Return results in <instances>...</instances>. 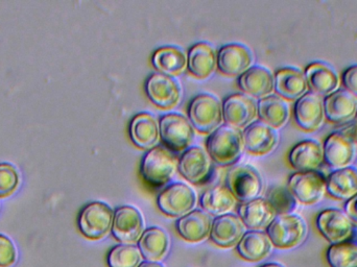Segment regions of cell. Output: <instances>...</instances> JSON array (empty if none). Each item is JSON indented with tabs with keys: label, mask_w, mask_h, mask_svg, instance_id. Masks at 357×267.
Returning a JSON list of instances; mask_svg holds the SVG:
<instances>
[{
	"label": "cell",
	"mask_w": 357,
	"mask_h": 267,
	"mask_svg": "<svg viewBox=\"0 0 357 267\" xmlns=\"http://www.w3.org/2000/svg\"><path fill=\"white\" fill-rule=\"evenodd\" d=\"M243 147L241 130L228 125H220L206 141L208 155L220 166L234 164L241 157Z\"/></svg>",
	"instance_id": "obj_1"
},
{
	"label": "cell",
	"mask_w": 357,
	"mask_h": 267,
	"mask_svg": "<svg viewBox=\"0 0 357 267\" xmlns=\"http://www.w3.org/2000/svg\"><path fill=\"white\" fill-rule=\"evenodd\" d=\"M177 167V158L169 149L155 146L144 153L140 163V174L150 186L161 187L173 178Z\"/></svg>",
	"instance_id": "obj_2"
},
{
	"label": "cell",
	"mask_w": 357,
	"mask_h": 267,
	"mask_svg": "<svg viewBox=\"0 0 357 267\" xmlns=\"http://www.w3.org/2000/svg\"><path fill=\"white\" fill-rule=\"evenodd\" d=\"M266 235L277 249H293L305 241L307 226L305 220L296 214L277 215L266 228Z\"/></svg>",
	"instance_id": "obj_3"
},
{
	"label": "cell",
	"mask_w": 357,
	"mask_h": 267,
	"mask_svg": "<svg viewBox=\"0 0 357 267\" xmlns=\"http://www.w3.org/2000/svg\"><path fill=\"white\" fill-rule=\"evenodd\" d=\"M188 119L199 133L211 134L224 119L220 100L212 94H197L189 104Z\"/></svg>",
	"instance_id": "obj_4"
},
{
	"label": "cell",
	"mask_w": 357,
	"mask_h": 267,
	"mask_svg": "<svg viewBox=\"0 0 357 267\" xmlns=\"http://www.w3.org/2000/svg\"><path fill=\"white\" fill-rule=\"evenodd\" d=\"M114 211L102 201L88 204L79 216V229L90 241H100L112 230Z\"/></svg>",
	"instance_id": "obj_5"
},
{
	"label": "cell",
	"mask_w": 357,
	"mask_h": 267,
	"mask_svg": "<svg viewBox=\"0 0 357 267\" xmlns=\"http://www.w3.org/2000/svg\"><path fill=\"white\" fill-rule=\"evenodd\" d=\"M159 132L163 144L175 153L188 148L195 138V129L190 121L178 113L162 115L159 121Z\"/></svg>",
	"instance_id": "obj_6"
},
{
	"label": "cell",
	"mask_w": 357,
	"mask_h": 267,
	"mask_svg": "<svg viewBox=\"0 0 357 267\" xmlns=\"http://www.w3.org/2000/svg\"><path fill=\"white\" fill-rule=\"evenodd\" d=\"M287 188L297 201L304 205L320 203L326 193V176L318 170L291 174Z\"/></svg>",
	"instance_id": "obj_7"
},
{
	"label": "cell",
	"mask_w": 357,
	"mask_h": 267,
	"mask_svg": "<svg viewBox=\"0 0 357 267\" xmlns=\"http://www.w3.org/2000/svg\"><path fill=\"white\" fill-rule=\"evenodd\" d=\"M227 187L236 201L248 203L258 199L264 188L259 172L249 165L231 168L227 174Z\"/></svg>",
	"instance_id": "obj_8"
},
{
	"label": "cell",
	"mask_w": 357,
	"mask_h": 267,
	"mask_svg": "<svg viewBox=\"0 0 357 267\" xmlns=\"http://www.w3.org/2000/svg\"><path fill=\"white\" fill-rule=\"evenodd\" d=\"M197 203V195L188 185L174 183L165 187L157 197V205L161 212L171 218H182L192 211Z\"/></svg>",
	"instance_id": "obj_9"
},
{
	"label": "cell",
	"mask_w": 357,
	"mask_h": 267,
	"mask_svg": "<svg viewBox=\"0 0 357 267\" xmlns=\"http://www.w3.org/2000/svg\"><path fill=\"white\" fill-rule=\"evenodd\" d=\"M178 172L189 183L203 185L211 178L213 171L212 160L207 151L201 146H189L178 161Z\"/></svg>",
	"instance_id": "obj_10"
},
{
	"label": "cell",
	"mask_w": 357,
	"mask_h": 267,
	"mask_svg": "<svg viewBox=\"0 0 357 267\" xmlns=\"http://www.w3.org/2000/svg\"><path fill=\"white\" fill-rule=\"evenodd\" d=\"M319 232L331 245L351 241L354 233V224L340 209H326L317 218Z\"/></svg>",
	"instance_id": "obj_11"
},
{
	"label": "cell",
	"mask_w": 357,
	"mask_h": 267,
	"mask_svg": "<svg viewBox=\"0 0 357 267\" xmlns=\"http://www.w3.org/2000/svg\"><path fill=\"white\" fill-rule=\"evenodd\" d=\"M112 234L123 245H133L139 241L144 232V220L139 210L131 206H123L114 212Z\"/></svg>",
	"instance_id": "obj_12"
},
{
	"label": "cell",
	"mask_w": 357,
	"mask_h": 267,
	"mask_svg": "<svg viewBox=\"0 0 357 267\" xmlns=\"http://www.w3.org/2000/svg\"><path fill=\"white\" fill-rule=\"evenodd\" d=\"M146 96L158 108L167 110L177 106L181 98L180 83L171 75L153 73L146 84Z\"/></svg>",
	"instance_id": "obj_13"
},
{
	"label": "cell",
	"mask_w": 357,
	"mask_h": 267,
	"mask_svg": "<svg viewBox=\"0 0 357 267\" xmlns=\"http://www.w3.org/2000/svg\"><path fill=\"white\" fill-rule=\"evenodd\" d=\"M258 115L257 104L245 93H233L222 102V119L226 125L241 129L254 123Z\"/></svg>",
	"instance_id": "obj_14"
},
{
	"label": "cell",
	"mask_w": 357,
	"mask_h": 267,
	"mask_svg": "<svg viewBox=\"0 0 357 267\" xmlns=\"http://www.w3.org/2000/svg\"><path fill=\"white\" fill-rule=\"evenodd\" d=\"M296 123L303 131L312 133L322 128L325 121L324 104L321 96L307 91L296 100L294 107Z\"/></svg>",
	"instance_id": "obj_15"
},
{
	"label": "cell",
	"mask_w": 357,
	"mask_h": 267,
	"mask_svg": "<svg viewBox=\"0 0 357 267\" xmlns=\"http://www.w3.org/2000/svg\"><path fill=\"white\" fill-rule=\"evenodd\" d=\"M323 151L325 163L333 170L351 166L356 159V145L354 140L345 134L329 135L325 139Z\"/></svg>",
	"instance_id": "obj_16"
},
{
	"label": "cell",
	"mask_w": 357,
	"mask_h": 267,
	"mask_svg": "<svg viewBox=\"0 0 357 267\" xmlns=\"http://www.w3.org/2000/svg\"><path fill=\"white\" fill-rule=\"evenodd\" d=\"M220 73L230 77L243 75L251 67L253 54L249 47L241 43H229L222 46L216 54Z\"/></svg>",
	"instance_id": "obj_17"
},
{
	"label": "cell",
	"mask_w": 357,
	"mask_h": 267,
	"mask_svg": "<svg viewBox=\"0 0 357 267\" xmlns=\"http://www.w3.org/2000/svg\"><path fill=\"white\" fill-rule=\"evenodd\" d=\"M308 89L319 96H331L341 86V79L337 71L324 62H314L307 65L304 71Z\"/></svg>",
	"instance_id": "obj_18"
},
{
	"label": "cell",
	"mask_w": 357,
	"mask_h": 267,
	"mask_svg": "<svg viewBox=\"0 0 357 267\" xmlns=\"http://www.w3.org/2000/svg\"><path fill=\"white\" fill-rule=\"evenodd\" d=\"M245 235V224L233 214L218 216L212 222L210 237L212 243L222 249L238 245Z\"/></svg>",
	"instance_id": "obj_19"
},
{
	"label": "cell",
	"mask_w": 357,
	"mask_h": 267,
	"mask_svg": "<svg viewBox=\"0 0 357 267\" xmlns=\"http://www.w3.org/2000/svg\"><path fill=\"white\" fill-rule=\"evenodd\" d=\"M325 119L333 123H345L354 119L357 98L345 89H339L323 100Z\"/></svg>",
	"instance_id": "obj_20"
},
{
	"label": "cell",
	"mask_w": 357,
	"mask_h": 267,
	"mask_svg": "<svg viewBox=\"0 0 357 267\" xmlns=\"http://www.w3.org/2000/svg\"><path fill=\"white\" fill-rule=\"evenodd\" d=\"M243 145L249 153L266 155L274 151L278 143L276 130L261 121H254L243 132Z\"/></svg>",
	"instance_id": "obj_21"
},
{
	"label": "cell",
	"mask_w": 357,
	"mask_h": 267,
	"mask_svg": "<svg viewBox=\"0 0 357 267\" xmlns=\"http://www.w3.org/2000/svg\"><path fill=\"white\" fill-rule=\"evenodd\" d=\"M289 161L300 172L318 170L324 162L323 146L312 139L300 141L289 151Z\"/></svg>",
	"instance_id": "obj_22"
},
{
	"label": "cell",
	"mask_w": 357,
	"mask_h": 267,
	"mask_svg": "<svg viewBox=\"0 0 357 267\" xmlns=\"http://www.w3.org/2000/svg\"><path fill=\"white\" fill-rule=\"evenodd\" d=\"M275 90L283 100H297L308 91L305 75L295 67H284L274 75Z\"/></svg>",
	"instance_id": "obj_23"
},
{
	"label": "cell",
	"mask_w": 357,
	"mask_h": 267,
	"mask_svg": "<svg viewBox=\"0 0 357 267\" xmlns=\"http://www.w3.org/2000/svg\"><path fill=\"white\" fill-rule=\"evenodd\" d=\"M238 85L251 98H266L275 90L274 75L266 67L251 66L239 75Z\"/></svg>",
	"instance_id": "obj_24"
},
{
	"label": "cell",
	"mask_w": 357,
	"mask_h": 267,
	"mask_svg": "<svg viewBox=\"0 0 357 267\" xmlns=\"http://www.w3.org/2000/svg\"><path fill=\"white\" fill-rule=\"evenodd\" d=\"M238 213L245 227L253 231L268 228L277 216L268 199L261 197L241 205Z\"/></svg>",
	"instance_id": "obj_25"
},
{
	"label": "cell",
	"mask_w": 357,
	"mask_h": 267,
	"mask_svg": "<svg viewBox=\"0 0 357 267\" xmlns=\"http://www.w3.org/2000/svg\"><path fill=\"white\" fill-rule=\"evenodd\" d=\"M132 142L142 149H151L158 142L160 132L156 119L150 113H138L130 123Z\"/></svg>",
	"instance_id": "obj_26"
},
{
	"label": "cell",
	"mask_w": 357,
	"mask_h": 267,
	"mask_svg": "<svg viewBox=\"0 0 357 267\" xmlns=\"http://www.w3.org/2000/svg\"><path fill=\"white\" fill-rule=\"evenodd\" d=\"M211 218L201 210H193L178 218L177 231L188 243H199L207 238L211 231Z\"/></svg>",
	"instance_id": "obj_27"
},
{
	"label": "cell",
	"mask_w": 357,
	"mask_h": 267,
	"mask_svg": "<svg viewBox=\"0 0 357 267\" xmlns=\"http://www.w3.org/2000/svg\"><path fill=\"white\" fill-rule=\"evenodd\" d=\"M326 193L339 201H348L357 193V168L335 169L326 176Z\"/></svg>",
	"instance_id": "obj_28"
},
{
	"label": "cell",
	"mask_w": 357,
	"mask_h": 267,
	"mask_svg": "<svg viewBox=\"0 0 357 267\" xmlns=\"http://www.w3.org/2000/svg\"><path fill=\"white\" fill-rule=\"evenodd\" d=\"M218 61L213 47L206 42H199L191 46L187 56V67L190 73L199 79L210 77L215 70Z\"/></svg>",
	"instance_id": "obj_29"
},
{
	"label": "cell",
	"mask_w": 357,
	"mask_h": 267,
	"mask_svg": "<svg viewBox=\"0 0 357 267\" xmlns=\"http://www.w3.org/2000/svg\"><path fill=\"white\" fill-rule=\"evenodd\" d=\"M257 111L262 123L275 130L282 128L289 119V105L276 94L260 98L258 100Z\"/></svg>",
	"instance_id": "obj_30"
},
{
	"label": "cell",
	"mask_w": 357,
	"mask_h": 267,
	"mask_svg": "<svg viewBox=\"0 0 357 267\" xmlns=\"http://www.w3.org/2000/svg\"><path fill=\"white\" fill-rule=\"evenodd\" d=\"M138 247L142 258L146 261L157 262L167 255L169 247V238L162 229L153 227L146 229L138 241Z\"/></svg>",
	"instance_id": "obj_31"
},
{
	"label": "cell",
	"mask_w": 357,
	"mask_h": 267,
	"mask_svg": "<svg viewBox=\"0 0 357 267\" xmlns=\"http://www.w3.org/2000/svg\"><path fill=\"white\" fill-rule=\"evenodd\" d=\"M272 243L266 233L250 231L245 233L237 245V252L247 261L257 262L266 259L272 252Z\"/></svg>",
	"instance_id": "obj_32"
},
{
	"label": "cell",
	"mask_w": 357,
	"mask_h": 267,
	"mask_svg": "<svg viewBox=\"0 0 357 267\" xmlns=\"http://www.w3.org/2000/svg\"><path fill=\"white\" fill-rule=\"evenodd\" d=\"M204 212L209 215H225L227 212L234 208L236 199L230 192L227 186H214L208 189L202 194L199 199Z\"/></svg>",
	"instance_id": "obj_33"
},
{
	"label": "cell",
	"mask_w": 357,
	"mask_h": 267,
	"mask_svg": "<svg viewBox=\"0 0 357 267\" xmlns=\"http://www.w3.org/2000/svg\"><path fill=\"white\" fill-rule=\"evenodd\" d=\"M153 65L160 73L175 75L182 73L187 65V56L177 46H162L154 52Z\"/></svg>",
	"instance_id": "obj_34"
},
{
	"label": "cell",
	"mask_w": 357,
	"mask_h": 267,
	"mask_svg": "<svg viewBox=\"0 0 357 267\" xmlns=\"http://www.w3.org/2000/svg\"><path fill=\"white\" fill-rule=\"evenodd\" d=\"M331 267H357V243L354 241L331 245L327 250Z\"/></svg>",
	"instance_id": "obj_35"
},
{
	"label": "cell",
	"mask_w": 357,
	"mask_h": 267,
	"mask_svg": "<svg viewBox=\"0 0 357 267\" xmlns=\"http://www.w3.org/2000/svg\"><path fill=\"white\" fill-rule=\"evenodd\" d=\"M142 260L139 247L121 243L111 250L107 262L109 267H139Z\"/></svg>",
	"instance_id": "obj_36"
},
{
	"label": "cell",
	"mask_w": 357,
	"mask_h": 267,
	"mask_svg": "<svg viewBox=\"0 0 357 267\" xmlns=\"http://www.w3.org/2000/svg\"><path fill=\"white\" fill-rule=\"evenodd\" d=\"M268 203L274 208L277 215L291 214V212L297 207V199L291 194L287 187L274 186L268 190Z\"/></svg>",
	"instance_id": "obj_37"
},
{
	"label": "cell",
	"mask_w": 357,
	"mask_h": 267,
	"mask_svg": "<svg viewBox=\"0 0 357 267\" xmlns=\"http://www.w3.org/2000/svg\"><path fill=\"white\" fill-rule=\"evenodd\" d=\"M19 176L10 164H0V197L12 194L18 186Z\"/></svg>",
	"instance_id": "obj_38"
},
{
	"label": "cell",
	"mask_w": 357,
	"mask_h": 267,
	"mask_svg": "<svg viewBox=\"0 0 357 267\" xmlns=\"http://www.w3.org/2000/svg\"><path fill=\"white\" fill-rule=\"evenodd\" d=\"M16 258V249L12 241L8 237L0 235V267L14 266Z\"/></svg>",
	"instance_id": "obj_39"
},
{
	"label": "cell",
	"mask_w": 357,
	"mask_h": 267,
	"mask_svg": "<svg viewBox=\"0 0 357 267\" xmlns=\"http://www.w3.org/2000/svg\"><path fill=\"white\" fill-rule=\"evenodd\" d=\"M342 84L345 90L357 98V65L348 67L342 75Z\"/></svg>",
	"instance_id": "obj_40"
},
{
	"label": "cell",
	"mask_w": 357,
	"mask_h": 267,
	"mask_svg": "<svg viewBox=\"0 0 357 267\" xmlns=\"http://www.w3.org/2000/svg\"><path fill=\"white\" fill-rule=\"evenodd\" d=\"M344 212L354 224H357V193L354 197L348 199L347 203L345 204V211Z\"/></svg>",
	"instance_id": "obj_41"
},
{
	"label": "cell",
	"mask_w": 357,
	"mask_h": 267,
	"mask_svg": "<svg viewBox=\"0 0 357 267\" xmlns=\"http://www.w3.org/2000/svg\"><path fill=\"white\" fill-rule=\"evenodd\" d=\"M139 267H165L162 264H158V262L146 261L142 262Z\"/></svg>",
	"instance_id": "obj_42"
},
{
	"label": "cell",
	"mask_w": 357,
	"mask_h": 267,
	"mask_svg": "<svg viewBox=\"0 0 357 267\" xmlns=\"http://www.w3.org/2000/svg\"><path fill=\"white\" fill-rule=\"evenodd\" d=\"M260 267H284V266H281V264H264V266H262Z\"/></svg>",
	"instance_id": "obj_43"
},
{
	"label": "cell",
	"mask_w": 357,
	"mask_h": 267,
	"mask_svg": "<svg viewBox=\"0 0 357 267\" xmlns=\"http://www.w3.org/2000/svg\"><path fill=\"white\" fill-rule=\"evenodd\" d=\"M356 121H357V111H356Z\"/></svg>",
	"instance_id": "obj_44"
}]
</instances>
